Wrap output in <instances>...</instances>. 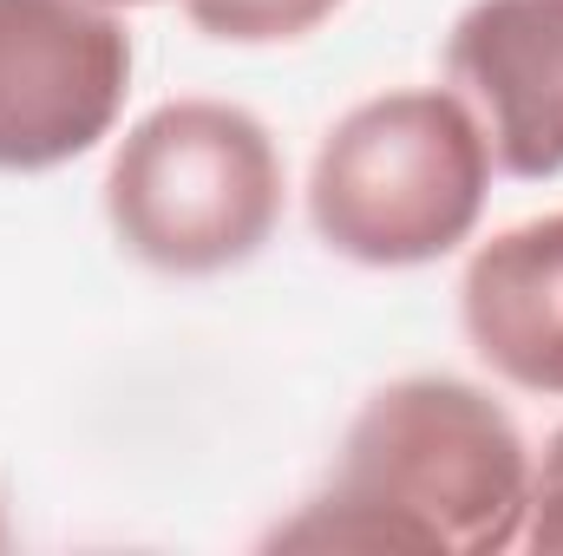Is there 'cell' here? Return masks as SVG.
Listing matches in <instances>:
<instances>
[{
    "label": "cell",
    "mask_w": 563,
    "mask_h": 556,
    "mask_svg": "<svg viewBox=\"0 0 563 556\" xmlns=\"http://www.w3.org/2000/svg\"><path fill=\"white\" fill-rule=\"evenodd\" d=\"M531 445L485 387L413 374L380 387L328 485L269 531V551L498 556L525 537Z\"/></svg>",
    "instance_id": "obj_1"
},
{
    "label": "cell",
    "mask_w": 563,
    "mask_h": 556,
    "mask_svg": "<svg viewBox=\"0 0 563 556\" xmlns=\"http://www.w3.org/2000/svg\"><path fill=\"white\" fill-rule=\"evenodd\" d=\"M485 190L492 144L459 92H380L321 138L308 223L361 269H420L478 230Z\"/></svg>",
    "instance_id": "obj_2"
},
{
    "label": "cell",
    "mask_w": 563,
    "mask_h": 556,
    "mask_svg": "<svg viewBox=\"0 0 563 556\" xmlns=\"http://www.w3.org/2000/svg\"><path fill=\"white\" fill-rule=\"evenodd\" d=\"M106 223L157 276L243 269L282 223V151L223 99H170L119 138Z\"/></svg>",
    "instance_id": "obj_3"
},
{
    "label": "cell",
    "mask_w": 563,
    "mask_h": 556,
    "mask_svg": "<svg viewBox=\"0 0 563 556\" xmlns=\"http://www.w3.org/2000/svg\"><path fill=\"white\" fill-rule=\"evenodd\" d=\"M132 33L106 0H0V170L40 177L112 138Z\"/></svg>",
    "instance_id": "obj_4"
},
{
    "label": "cell",
    "mask_w": 563,
    "mask_h": 556,
    "mask_svg": "<svg viewBox=\"0 0 563 556\" xmlns=\"http://www.w3.org/2000/svg\"><path fill=\"white\" fill-rule=\"evenodd\" d=\"M445 79L505 177L563 170V0H472L445 33Z\"/></svg>",
    "instance_id": "obj_5"
},
{
    "label": "cell",
    "mask_w": 563,
    "mask_h": 556,
    "mask_svg": "<svg viewBox=\"0 0 563 556\" xmlns=\"http://www.w3.org/2000/svg\"><path fill=\"white\" fill-rule=\"evenodd\" d=\"M459 321L498 380L563 400V210L492 236L465 263Z\"/></svg>",
    "instance_id": "obj_6"
},
{
    "label": "cell",
    "mask_w": 563,
    "mask_h": 556,
    "mask_svg": "<svg viewBox=\"0 0 563 556\" xmlns=\"http://www.w3.org/2000/svg\"><path fill=\"white\" fill-rule=\"evenodd\" d=\"M341 0H184V13L197 20V33L230 40V46H282L314 33L321 20H334Z\"/></svg>",
    "instance_id": "obj_7"
},
{
    "label": "cell",
    "mask_w": 563,
    "mask_h": 556,
    "mask_svg": "<svg viewBox=\"0 0 563 556\" xmlns=\"http://www.w3.org/2000/svg\"><path fill=\"white\" fill-rule=\"evenodd\" d=\"M538 556H563V425L551 432L544 458L531 465V511H525V537Z\"/></svg>",
    "instance_id": "obj_8"
},
{
    "label": "cell",
    "mask_w": 563,
    "mask_h": 556,
    "mask_svg": "<svg viewBox=\"0 0 563 556\" xmlns=\"http://www.w3.org/2000/svg\"><path fill=\"white\" fill-rule=\"evenodd\" d=\"M106 7H151V0H106Z\"/></svg>",
    "instance_id": "obj_9"
},
{
    "label": "cell",
    "mask_w": 563,
    "mask_h": 556,
    "mask_svg": "<svg viewBox=\"0 0 563 556\" xmlns=\"http://www.w3.org/2000/svg\"><path fill=\"white\" fill-rule=\"evenodd\" d=\"M0 544H7V531H0Z\"/></svg>",
    "instance_id": "obj_10"
}]
</instances>
